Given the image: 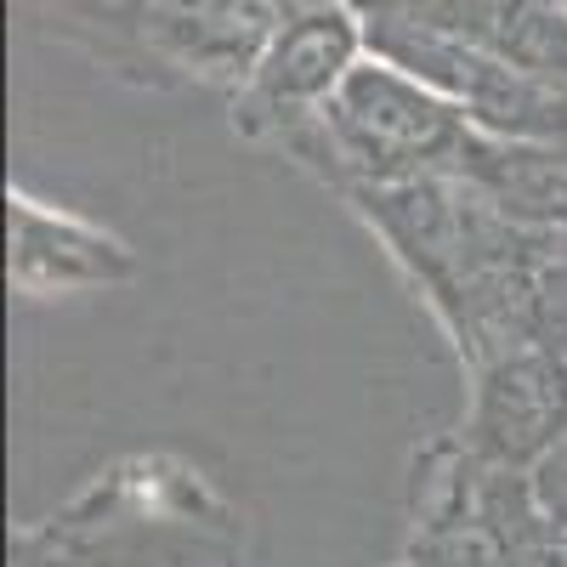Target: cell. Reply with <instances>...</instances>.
Instances as JSON below:
<instances>
[{
    "label": "cell",
    "mask_w": 567,
    "mask_h": 567,
    "mask_svg": "<svg viewBox=\"0 0 567 567\" xmlns=\"http://www.w3.org/2000/svg\"><path fill=\"white\" fill-rule=\"evenodd\" d=\"M341 205L409 278L460 369L539 341V272L556 239L516 227L465 176L358 187Z\"/></svg>",
    "instance_id": "cell-1"
},
{
    "label": "cell",
    "mask_w": 567,
    "mask_h": 567,
    "mask_svg": "<svg viewBox=\"0 0 567 567\" xmlns=\"http://www.w3.org/2000/svg\"><path fill=\"white\" fill-rule=\"evenodd\" d=\"M7 567H245V523L199 465L131 454L18 523Z\"/></svg>",
    "instance_id": "cell-2"
},
{
    "label": "cell",
    "mask_w": 567,
    "mask_h": 567,
    "mask_svg": "<svg viewBox=\"0 0 567 567\" xmlns=\"http://www.w3.org/2000/svg\"><path fill=\"white\" fill-rule=\"evenodd\" d=\"M12 18L125 85L227 103L284 12L272 0H12Z\"/></svg>",
    "instance_id": "cell-3"
},
{
    "label": "cell",
    "mask_w": 567,
    "mask_h": 567,
    "mask_svg": "<svg viewBox=\"0 0 567 567\" xmlns=\"http://www.w3.org/2000/svg\"><path fill=\"white\" fill-rule=\"evenodd\" d=\"M471 136H477V125L449 97H437L409 69L369 52L347 74V85L329 97L318 125H307L278 159H290L318 187L347 199L358 187L454 176Z\"/></svg>",
    "instance_id": "cell-4"
},
{
    "label": "cell",
    "mask_w": 567,
    "mask_h": 567,
    "mask_svg": "<svg viewBox=\"0 0 567 567\" xmlns=\"http://www.w3.org/2000/svg\"><path fill=\"white\" fill-rule=\"evenodd\" d=\"M363 58H369V23L352 0H323V7L278 18L245 85L227 97L233 136L250 142V148L284 154L307 125H318L329 97L347 85V74Z\"/></svg>",
    "instance_id": "cell-5"
},
{
    "label": "cell",
    "mask_w": 567,
    "mask_h": 567,
    "mask_svg": "<svg viewBox=\"0 0 567 567\" xmlns=\"http://www.w3.org/2000/svg\"><path fill=\"white\" fill-rule=\"evenodd\" d=\"M363 23H369L374 58L425 80L477 131L511 136V142H567V97L550 91L545 80L488 58L443 29H425L403 12H363Z\"/></svg>",
    "instance_id": "cell-6"
},
{
    "label": "cell",
    "mask_w": 567,
    "mask_h": 567,
    "mask_svg": "<svg viewBox=\"0 0 567 567\" xmlns=\"http://www.w3.org/2000/svg\"><path fill=\"white\" fill-rule=\"evenodd\" d=\"M460 443L499 471H539L567 443V358L528 341L465 369Z\"/></svg>",
    "instance_id": "cell-7"
},
{
    "label": "cell",
    "mask_w": 567,
    "mask_h": 567,
    "mask_svg": "<svg viewBox=\"0 0 567 567\" xmlns=\"http://www.w3.org/2000/svg\"><path fill=\"white\" fill-rule=\"evenodd\" d=\"M7 227H12L7 272H12V290L29 301L103 296L142 272L136 250L120 233H109L103 221H85L52 199H34L29 187H7Z\"/></svg>",
    "instance_id": "cell-8"
},
{
    "label": "cell",
    "mask_w": 567,
    "mask_h": 567,
    "mask_svg": "<svg viewBox=\"0 0 567 567\" xmlns=\"http://www.w3.org/2000/svg\"><path fill=\"white\" fill-rule=\"evenodd\" d=\"M363 12L443 29L567 97V0H363Z\"/></svg>",
    "instance_id": "cell-9"
},
{
    "label": "cell",
    "mask_w": 567,
    "mask_h": 567,
    "mask_svg": "<svg viewBox=\"0 0 567 567\" xmlns=\"http://www.w3.org/2000/svg\"><path fill=\"white\" fill-rule=\"evenodd\" d=\"M539 341L567 358V239L550 245L539 272Z\"/></svg>",
    "instance_id": "cell-10"
},
{
    "label": "cell",
    "mask_w": 567,
    "mask_h": 567,
    "mask_svg": "<svg viewBox=\"0 0 567 567\" xmlns=\"http://www.w3.org/2000/svg\"><path fill=\"white\" fill-rule=\"evenodd\" d=\"M528 488H534V505H539V516L567 539V443L539 465V471H528Z\"/></svg>",
    "instance_id": "cell-11"
},
{
    "label": "cell",
    "mask_w": 567,
    "mask_h": 567,
    "mask_svg": "<svg viewBox=\"0 0 567 567\" xmlns=\"http://www.w3.org/2000/svg\"><path fill=\"white\" fill-rule=\"evenodd\" d=\"M272 7L290 18V12H301V7H323V0H272ZM352 7H363V0H352Z\"/></svg>",
    "instance_id": "cell-12"
}]
</instances>
